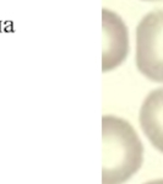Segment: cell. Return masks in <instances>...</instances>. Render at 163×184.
I'll list each match as a JSON object with an SVG mask.
<instances>
[{"instance_id":"obj_1","label":"cell","mask_w":163,"mask_h":184,"mask_svg":"<svg viewBox=\"0 0 163 184\" xmlns=\"http://www.w3.org/2000/svg\"><path fill=\"white\" fill-rule=\"evenodd\" d=\"M144 163V145L130 123L118 116L102 117V184H124Z\"/></svg>"},{"instance_id":"obj_2","label":"cell","mask_w":163,"mask_h":184,"mask_svg":"<svg viewBox=\"0 0 163 184\" xmlns=\"http://www.w3.org/2000/svg\"><path fill=\"white\" fill-rule=\"evenodd\" d=\"M135 35L137 70L148 80L163 84V9L142 17Z\"/></svg>"},{"instance_id":"obj_3","label":"cell","mask_w":163,"mask_h":184,"mask_svg":"<svg viewBox=\"0 0 163 184\" xmlns=\"http://www.w3.org/2000/svg\"><path fill=\"white\" fill-rule=\"evenodd\" d=\"M103 52L102 71L107 73L118 68L129 53V35L125 22L117 13L109 9L102 10Z\"/></svg>"},{"instance_id":"obj_4","label":"cell","mask_w":163,"mask_h":184,"mask_svg":"<svg viewBox=\"0 0 163 184\" xmlns=\"http://www.w3.org/2000/svg\"><path fill=\"white\" fill-rule=\"evenodd\" d=\"M139 123L151 145L163 153V87L151 91L145 97Z\"/></svg>"},{"instance_id":"obj_5","label":"cell","mask_w":163,"mask_h":184,"mask_svg":"<svg viewBox=\"0 0 163 184\" xmlns=\"http://www.w3.org/2000/svg\"><path fill=\"white\" fill-rule=\"evenodd\" d=\"M144 184H163V178H161V179H153V180H148V182H146V183H144Z\"/></svg>"},{"instance_id":"obj_6","label":"cell","mask_w":163,"mask_h":184,"mask_svg":"<svg viewBox=\"0 0 163 184\" xmlns=\"http://www.w3.org/2000/svg\"><path fill=\"white\" fill-rule=\"evenodd\" d=\"M145 1H161V0H145Z\"/></svg>"}]
</instances>
